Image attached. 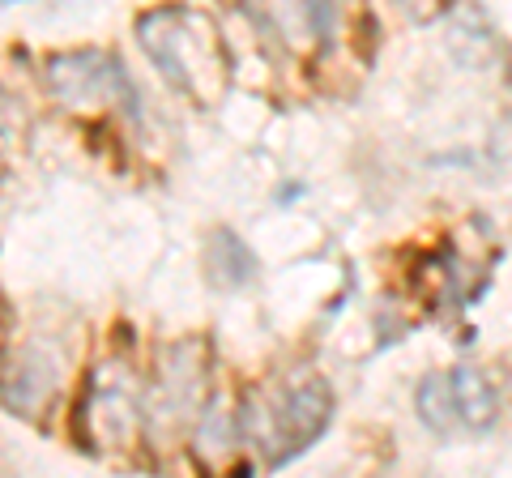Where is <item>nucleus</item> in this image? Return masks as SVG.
Listing matches in <instances>:
<instances>
[{
    "instance_id": "nucleus-8",
    "label": "nucleus",
    "mask_w": 512,
    "mask_h": 478,
    "mask_svg": "<svg viewBox=\"0 0 512 478\" xmlns=\"http://www.w3.org/2000/svg\"><path fill=\"white\" fill-rule=\"evenodd\" d=\"M235 449V414L227 410V402H210L197 419V436H192V453L205 470H222L231 461Z\"/></svg>"
},
{
    "instance_id": "nucleus-3",
    "label": "nucleus",
    "mask_w": 512,
    "mask_h": 478,
    "mask_svg": "<svg viewBox=\"0 0 512 478\" xmlns=\"http://www.w3.org/2000/svg\"><path fill=\"white\" fill-rule=\"evenodd\" d=\"M47 90L56 94V103L73 111H94L103 103H124L128 116H137V90L128 82L120 60L107 52H60L47 60Z\"/></svg>"
},
{
    "instance_id": "nucleus-6",
    "label": "nucleus",
    "mask_w": 512,
    "mask_h": 478,
    "mask_svg": "<svg viewBox=\"0 0 512 478\" xmlns=\"http://www.w3.org/2000/svg\"><path fill=\"white\" fill-rule=\"evenodd\" d=\"M448 385H453V406H457V419L461 427L470 432H491L500 423V393L487 380L483 368L474 363H461V368L448 372Z\"/></svg>"
},
{
    "instance_id": "nucleus-5",
    "label": "nucleus",
    "mask_w": 512,
    "mask_h": 478,
    "mask_svg": "<svg viewBox=\"0 0 512 478\" xmlns=\"http://www.w3.org/2000/svg\"><path fill=\"white\" fill-rule=\"evenodd\" d=\"M111 368H103V376H94L90 393L82 397V414H86V427L103 440H128L137 432V397L128 389L124 376H107Z\"/></svg>"
},
{
    "instance_id": "nucleus-2",
    "label": "nucleus",
    "mask_w": 512,
    "mask_h": 478,
    "mask_svg": "<svg viewBox=\"0 0 512 478\" xmlns=\"http://www.w3.org/2000/svg\"><path fill=\"white\" fill-rule=\"evenodd\" d=\"M333 410H338V402H333L329 380L303 372L295 380H286L278 393H252L239 423H244L252 449H265V466L282 470L286 461L308 453L329 432Z\"/></svg>"
},
{
    "instance_id": "nucleus-10",
    "label": "nucleus",
    "mask_w": 512,
    "mask_h": 478,
    "mask_svg": "<svg viewBox=\"0 0 512 478\" xmlns=\"http://www.w3.org/2000/svg\"><path fill=\"white\" fill-rule=\"evenodd\" d=\"M0 380H5V316H0Z\"/></svg>"
},
{
    "instance_id": "nucleus-1",
    "label": "nucleus",
    "mask_w": 512,
    "mask_h": 478,
    "mask_svg": "<svg viewBox=\"0 0 512 478\" xmlns=\"http://www.w3.org/2000/svg\"><path fill=\"white\" fill-rule=\"evenodd\" d=\"M137 43L158 77L192 103H214L227 86V52L210 13L201 9H154L137 22Z\"/></svg>"
},
{
    "instance_id": "nucleus-7",
    "label": "nucleus",
    "mask_w": 512,
    "mask_h": 478,
    "mask_svg": "<svg viewBox=\"0 0 512 478\" xmlns=\"http://www.w3.org/2000/svg\"><path fill=\"white\" fill-rule=\"evenodd\" d=\"M205 269H210V282L222 286V291H239L256 278V252L239 239L235 231H214L210 248H205Z\"/></svg>"
},
{
    "instance_id": "nucleus-9",
    "label": "nucleus",
    "mask_w": 512,
    "mask_h": 478,
    "mask_svg": "<svg viewBox=\"0 0 512 478\" xmlns=\"http://www.w3.org/2000/svg\"><path fill=\"white\" fill-rule=\"evenodd\" d=\"M414 406H419V423L427 427V432H436V436H448L461 423L457 406H453V385H448V376H440V372H431V376L419 380V389H414Z\"/></svg>"
},
{
    "instance_id": "nucleus-4",
    "label": "nucleus",
    "mask_w": 512,
    "mask_h": 478,
    "mask_svg": "<svg viewBox=\"0 0 512 478\" xmlns=\"http://www.w3.org/2000/svg\"><path fill=\"white\" fill-rule=\"evenodd\" d=\"M210 402V346L201 338L175 342L158 363L154 397H150V427H184L201 419Z\"/></svg>"
}]
</instances>
